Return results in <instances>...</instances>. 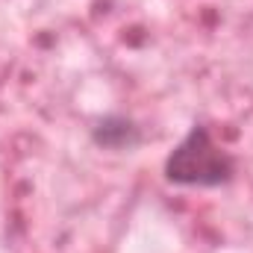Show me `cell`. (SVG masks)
<instances>
[{
    "label": "cell",
    "mask_w": 253,
    "mask_h": 253,
    "mask_svg": "<svg viewBox=\"0 0 253 253\" xmlns=\"http://www.w3.org/2000/svg\"><path fill=\"white\" fill-rule=\"evenodd\" d=\"M236 174L233 156L212 138L203 124H194L165 159V180L186 189H218Z\"/></svg>",
    "instance_id": "cell-1"
},
{
    "label": "cell",
    "mask_w": 253,
    "mask_h": 253,
    "mask_svg": "<svg viewBox=\"0 0 253 253\" xmlns=\"http://www.w3.org/2000/svg\"><path fill=\"white\" fill-rule=\"evenodd\" d=\"M91 138H94V144H100L106 150H132L141 141V129L135 126L132 118L112 112V115H103L91 126Z\"/></svg>",
    "instance_id": "cell-2"
}]
</instances>
